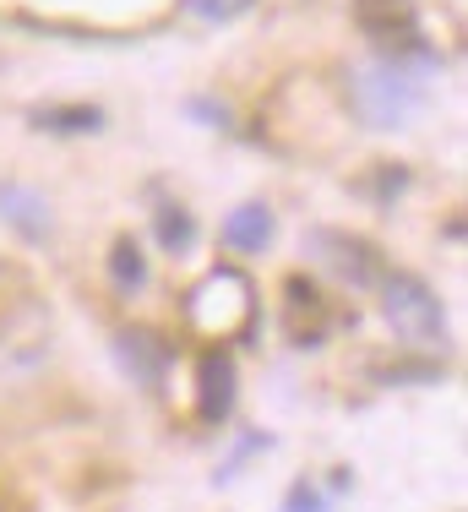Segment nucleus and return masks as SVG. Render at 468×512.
Listing matches in <instances>:
<instances>
[{
    "label": "nucleus",
    "instance_id": "1",
    "mask_svg": "<svg viewBox=\"0 0 468 512\" xmlns=\"http://www.w3.org/2000/svg\"><path fill=\"white\" fill-rule=\"evenodd\" d=\"M354 109H360L371 126H403V120L420 109V82L403 60H381V66H365L354 77Z\"/></svg>",
    "mask_w": 468,
    "mask_h": 512
},
{
    "label": "nucleus",
    "instance_id": "2",
    "mask_svg": "<svg viewBox=\"0 0 468 512\" xmlns=\"http://www.w3.org/2000/svg\"><path fill=\"white\" fill-rule=\"evenodd\" d=\"M381 300H387V322L398 327V338H414V344H441L447 338V311L430 295V284H420L414 273H392L381 284Z\"/></svg>",
    "mask_w": 468,
    "mask_h": 512
},
{
    "label": "nucleus",
    "instance_id": "3",
    "mask_svg": "<svg viewBox=\"0 0 468 512\" xmlns=\"http://www.w3.org/2000/svg\"><path fill=\"white\" fill-rule=\"evenodd\" d=\"M245 316H251V284L240 273H213L202 278V289L191 295V322L202 333H240Z\"/></svg>",
    "mask_w": 468,
    "mask_h": 512
},
{
    "label": "nucleus",
    "instance_id": "4",
    "mask_svg": "<svg viewBox=\"0 0 468 512\" xmlns=\"http://www.w3.org/2000/svg\"><path fill=\"white\" fill-rule=\"evenodd\" d=\"M305 251L316 256V262H327L338 278H349V284L371 289L376 284V251L365 246V240L354 235H332V229H316L311 240H305Z\"/></svg>",
    "mask_w": 468,
    "mask_h": 512
},
{
    "label": "nucleus",
    "instance_id": "5",
    "mask_svg": "<svg viewBox=\"0 0 468 512\" xmlns=\"http://www.w3.org/2000/svg\"><path fill=\"white\" fill-rule=\"evenodd\" d=\"M196 409H202V420H224L234 409V360L224 349L202 355V365H196Z\"/></svg>",
    "mask_w": 468,
    "mask_h": 512
},
{
    "label": "nucleus",
    "instance_id": "6",
    "mask_svg": "<svg viewBox=\"0 0 468 512\" xmlns=\"http://www.w3.org/2000/svg\"><path fill=\"white\" fill-rule=\"evenodd\" d=\"M267 240H273V207H267V202H240L224 218V246H234V251H267Z\"/></svg>",
    "mask_w": 468,
    "mask_h": 512
},
{
    "label": "nucleus",
    "instance_id": "7",
    "mask_svg": "<svg viewBox=\"0 0 468 512\" xmlns=\"http://www.w3.org/2000/svg\"><path fill=\"white\" fill-rule=\"evenodd\" d=\"M0 218L28 240L49 235V207H44V197H33L28 186H0Z\"/></svg>",
    "mask_w": 468,
    "mask_h": 512
},
{
    "label": "nucleus",
    "instance_id": "8",
    "mask_svg": "<svg viewBox=\"0 0 468 512\" xmlns=\"http://www.w3.org/2000/svg\"><path fill=\"white\" fill-rule=\"evenodd\" d=\"M115 349H120V365H126V371L137 376L142 387H153L158 376H164V365H169V360H164V344H158L153 333H120Z\"/></svg>",
    "mask_w": 468,
    "mask_h": 512
},
{
    "label": "nucleus",
    "instance_id": "9",
    "mask_svg": "<svg viewBox=\"0 0 468 512\" xmlns=\"http://www.w3.org/2000/svg\"><path fill=\"white\" fill-rule=\"evenodd\" d=\"M158 240H164L169 251H191L196 229H191V213H186V207H164V213H158Z\"/></svg>",
    "mask_w": 468,
    "mask_h": 512
},
{
    "label": "nucleus",
    "instance_id": "10",
    "mask_svg": "<svg viewBox=\"0 0 468 512\" xmlns=\"http://www.w3.org/2000/svg\"><path fill=\"white\" fill-rule=\"evenodd\" d=\"M142 278H147V267H142L137 240H115V284L120 289H137Z\"/></svg>",
    "mask_w": 468,
    "mask_h": 512
},
{
    "label": "nucleus",
    "instance_id": "11",
    "mask_svg": "<svg viewBox=\"0 0 468 512\" xmlns=\"http://www.w3.org/2000/svg\"><path fill=\"white\" fill-rule=\"evenodd\" d=\"M44 131H93L98 109H55V115H39Z\"/></svg>",
    "mask_w": 468,
    "mask_h": 512
},
{
    "label": "nucleus",
    "instance_id": "12",
    "mask_svg": "<svg viewBox=\"0 0 468 512\" xmlns=\"http://www.w3.org/2000/svg\"><path fill=\"white\" fill-rule=\"evenodd\" d=\"M245 6H251V0H191V11H196V17H207V22H224V17H240Z\"/></svg>",
    "mask_w": 468,
    "mask_h": 512
},
{
    "label": "nucleus",
    "instance_id": "13",
    "mask_svg": "<svg viewBox=\"0 0 468 512\" xmlns=\"http://www.w3.org/2000/svg\"><path fill=\"white\" fill-rule=\"evenodd\" d=\"M283 512H327V502L311 491V485H294V491H289V502H283Z\"/></svg>",
    "mask_w": 468,
    "mask_h": 512
},
{
    "label": "nucleus",
    "instance_id": "14",
    "mask_svg": "<svg viewBox=\"0 0 468 512\" xmlns=\"http://www.w3.org/2000/svg\"><path fill=\"white\" fill-rule=\"evenodd\" d=\"M262 447H267V436H256V431H251V436H245V442H240V453H234V458L224 463V469H218V480H229V474L240 469V463L251 458V453H262Z\"/></svg>",
    "mask_w": 468,
    "mask_h": 512
}]
</instances>
